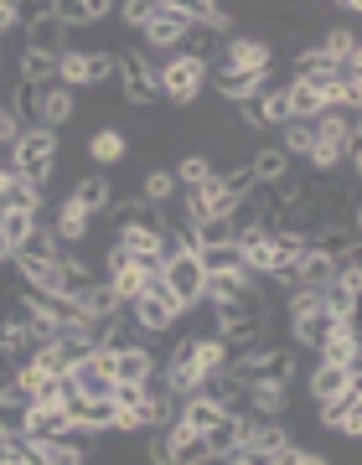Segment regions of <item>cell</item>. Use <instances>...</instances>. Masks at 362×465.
I'll use <instances>...</instances> for the list:
<instances>
[{
    "label": "cell",
    "instance_id": "6da1fadb",
    "mask_svg": "<svg viewBox=\"0 0 362 465\" xmlns=\"http://www.w3.org/2000/svg\"><path fill=\"white\" fill-rule=\"evenodd\" d=\"M57 155H63V145H57V134L52 130H42V124H32V130H21L16 134V145H11V176L16 182H26V186H42L52 182V171H57Z\"/></svg>",
    "mask_w": 362,
    "mask_h": 465
},
{
    "label": "cell",
    "instance_id": "7a4b0ae2",
    "mask_svg": "<svg viewBox=\"0 0 362 465\" xmlns=\"http://www.w3.org/2000/svg\"><path fill=\"white\" fill-rule=\"evenodd\" d=\"M109 78H119L115 52L109 47H67L63 57H57V84H63L67 94H94V88H104Z\"/></svg>",
    "mask_w": 362,
    "mask_h": 465
},
{
    "label": "cell",
    "instance_id": "3957f363",
    "mask_svg": "<svg viewBox=\"0 0 362 465\" xmlns=\"http://www.w3.org/2000/svg\"><path fill=\"white\" fill-rule=\"evenodd\" d=\"M156 88H161L166 104H176V109H192V104L202 99V88H207V63H197V57H186V52H176L171 63L156 73Z\"/></svg>",
    "mask_w": 362,
    "mask_h": 465
},
{
    "label": "cell",
    "instance_id": "277c9868",
    "mask_svg": "<svg viewBox=\"0 0 362 465\" xmlns=\"http://www.w3.org/2000/svg\"><path fill=\"white\" fill-rule=\"evenodd\" d=\"M156 284L176 300L181 311H192V305L207 300V274H202L197 253H166V259H161V280H156Z\"/></svg>",
    "mask_w": 362,
    "mask_h": 465
},
{
    "label": "cell",
    "instance_id": "5b68a950",
    "mask_svg": "<svg viewBox=\"0 0 362 465\" xmlns=\"http://www.w3.org/2000/svg\"><path fill=\"white\" fill-rule=\"evenodd\" d=\"M233 378L244 382V388H259V382H290L296 378V351L290 347H259V351H248V357H238V362L228 367Z\"/></svg>",
    "mask_w": 362,
    "mask_h": 465
},
{
    "label": "cell",
    "instance_id": "8992f818",
    "mask_svg": "<svg viewBox=\"0 0 362 465\" xmlns=\"http://www.w3.org/2000/svg\"><path fill=\"white\" fill-rule=\"evenodd\" d=\"M115 67H119V99L135 104V109H150V104L161 99V88H156V67L140 47H125L115 52Z\"/></svg>",
    "mask_w": 362,
    "mask_h": 465
},
{
    "label": "cell",
    "instance_id": "52a82bcc",
    "mask_svg": "<svg viewBox=\"0 0 362 465\" xmlns=\"http://www.w3.org/2000/svg\"><path fill=\"white\" fill-rule=\"evenodd\" d=\"M207 73H275V47H269L264 36H238L233 32Z\"/></svg>",
    "mask_w": 362,
    "mask_h": 465
},
{
    "label": "cell",
    "instance_id": "ba28073f",
    "mask_svg": "<svg viewBox=\"0 0 362 465\" xmlns=\"http://www.w3.org/2000/svg\"><path fill=\"white\" fill-rule=\"evenodd\" d=\"M125 311H130V321H135V331H140V336H161V331H171V326L186 316V311L166 295L161 284H150L146 295L135 300V305H125Z\"/></svg>",
    "mask_w": 362,
    "mask_h": 465
},
{
    "label": "cell",
    "instance_id": "9c48e42d",
    "mask_svg": "<svg viewBox=\"0 0 362 465\" xmlns=\"http://www.w3.org/2000/svg\"><path fill=\"white\" fill-rule=\"evenodd\" d=\"M186 16H181V0H156V11H150V21H146V47L150 52H176L181 42H186Z\"/></svg>",
    "mask_w": 362,
    "mask_h": 465
},
{
    "label": "cell",
    "instance_id": "30bf717a",
    "mask_svg": "<svg viewBox=\"0 0 362 465\" xmlns=\"http://www.w3.org/2000/svg\"><path fill=\"white\" fill-rule=\"evenodd\" d=\"M248 130H285L290 124V104H285V88H259L254 99L238 104Z\"/></svg>",
    "mask_w": 362,
    "mask_h": 465
},
{
    "label": "cell",
    "instance_id": "8fae6325",
    "mask_svg": "<svg viewBox=\"0 0 362 465\" xmlns=\"http://www.w3.org/2000/svg\"><path fill=\"white\" fill-rule=\"evenodd\" d=\"M306 249H311L316 259L347 264V259H357V228H352V223H321V228L306 238Z\"/></svg>",
    "mask_w": 362,
    "mask_h": 465
},
{
    "label": "cell",
    "instance_id": "7c38bea8",
    "mask_svg": "<svg viewBox=\"0 0 362 465\" xmlns=\"http://www.w3.org/2000/svg\"><path fill=\"white\" fill-rule=\"evenodd\" d=\"M67 382H73V399H109V393H115L109 351H94V357H83V362L67 372Z\"/></svg>",
    "mask_w": 362,
    "mask_h": 465
},
{
    "label": "cell",
    "instance_id": "4fadbf2b",
    "mask_svg": "<svg viewBox=\"0 0 362 465\" xmlns=\"http://www.w3.org/2000/svg\"><path fill=\"white\" fill-rule=\"evenodd\" d=\"M316 414H321V424H327L331 434L357 440V434H362V388H347V393H337V399L321 403Z\"/></svg>",
    "mask_w": 362,
    "mask_h": 465
},
{
    "label": "cell",
    "instance_id": "5bb4252c",
    "mask_svg": "<svg viewBox=\"0 0 362 465\" xmlns=\"http://www.w3.org/2000/svg\"><path fill=\"white\" fill-rule=\"evenodd\" d=\"M78 119V94H67L63 84H47V88H36V124L42 130H63V124H73Z\"/></svg>",
    "mask_w": 362,
    "mask_h": 465
},
{
    "label": "cell",
    "instance_id": "9a60e30c",
    "mask_svg": "<svg viewBox=\"0 0 362 465\" xmlns=\"http://www.w3.org/2000/svg\"><path fill=\"white\" fill-rule=\"evenodd\" d=\"M362 372H347V367H331V362H316L311 372H306V399L321 409V403H331L337 393H347V388H357Z\"/></svg>",
    "mask_w": 362,
    "mask_h": 465
},
{
    "label": "cell",
    "instance_id": "2e32d148",
    "mask_svg": "<svg viewBox=\"0 0 362 465\" xmlns=\"http://www.w3.org/2000/svg\"><path fill=\"white\" fill-rule=\"evenodd\" d=\"M42 347H47V341H42L36 331H26L21 321H0V351H5V362L16 367V372L21 367H32Z\"/></svg>",
    "mask_w": 362,
    "mask_h": 465
},
{
    "label": "cell",
    "instance_id": "e0dca14e",
    "mask_svg": "<svg viewBox=\"0 0 362 465\" xmlns=\"http://www.w3.org/2000/svg\"><path fill=\"white\" fill-rule=\"evenodd\" d=\"M248 430H254V414H238V409H233V414H223L213 430H207V450H213V455H238V450L248 445Z\"/></svg>",
    "mask_w": 362,
    "mask_h": 465
},
{
    "label": "cell",
    "instance_id": "ac0fdd59",
    "mask_svg": "<svg viewBox=\"0 0 362 465\" xmlns=\"http://www.w3.org/2000/svg\"><path fill=\"white\" fill-rule=\"evenodd\" d=\"M316 362H331V367H347V372H362V347H357V321H342L337 336L327 347L316 351Z\"/></svg>",
    "mask_w": 362,
    "mask_h": 465
},
{
    "label": "cell",
    "instance_id": "d6986e66",
    "mask_svg": "<svg viewBox=\"0 0 362 465\" xmlns=\"http://www.w3.org/2000/svg\"><path fill=\"white\" fill-rule=\"evenodd\" d=\"M67 424H73L67 403L63 399H42V403H32V414H26V440H57Z\"/></svg>",
    "mask_w": 362,
    "mask_h": 465
},
{
    "label": "cell",
    "instance_id": "ffe728a7",
    "mask_svg": "<svg viewBox=\"0 0 362 465\" xmlns=\"http://www.w3.org/2000/svg\"><path fill=\"white\" fill-rule=\"evenodd\" d=\"M26 52H47V57H63L67 52V26L57 21V11H42V16L26 26Z\"/></svg>",
    "mask_w": 362,
    "mask_h": 465
},
{
    "label": "cell",
    "instance_id": "44dd1931",
    "mask_svg": "<svg viewBox=\"0 0 362 465\" xmlns=\"http://www.w3.org/2000/svg\"><path fill=\"white\" fill-rule=\"evenodd\" d=\"M57 259H63V243H57V238L36 223V228L26 232V243L11 253V269H36V264H57Z\"/></svg>",
    "mask_w": 362,
    "mask_h": 465
},
{
    "label": "cell",
    "instance_id": "7402d4cb",
    "mask_svg": "<svg viewBox=\"0 0 362 465\" xmlns=\"http://www.w3.org/2000/svg\"><path fill=\"white\" fill-rule=\"evenodd\" d=\"M156 367H161V362H156V351H150V347L109 351V372H115V382H146Z\"/></svg>",
    "mask_w": 362,
    "mask_h": 465
},
{
    "label": "cell",
    "instance_id": "603a6c76",
    "mask_svg": "<svg viewBox=\"0 0 362 465\" xmlns=\"http://www.w3.org/2000/svg\"><path fill=\"white\" fill-rule=\"evenodd\" d=\"M223 414H228V409H217L213 399L192 393V399H176V419H171V424H181V430H192V434H207Z\"/></svg>",
    "mask_w": 362,
    "mask_h": 465
},
{
    "label": "cell",
    "instance_id": "cb8c5ba5",
    "mask_svg": "<svg viewBox=\"0 0 362 465\" xmlns=\"http://www.w3.org/2000/svg\"><path fill=\"white\" fill-rule=\"evenodd\" d=\"M67 202H73L78 213L99 217V213H109V202H115V186H109V176H78V186L67 192Z\"/></svg>",
    "mask_w": 362,
    "mask_h": 465
},
{
    "label": "cell",
    "instance_id": "d4e9b609",
    "mask_svg": "<svg viewBox=\"0 0 362 465\" xmlns=\"http://www.w3.org/2000/svg\"><path fill=\"white\" fill-rule=\"evenodd\" d=\"M207 78L217 84V94H223L233 109H238L244 99H254L259 88H269V73H207Z\"/></svg>",
    "mask_w": 362,
    "mask_h": 465
},
{
    "label": "cell",
    "instance_id": "484cf974",
    "mask_svg": "<svg viewBox=\"0 0 362 465\" xmlns=\"http://www.w3.org/2000/svg\"><path fill=\"white\" fill-rule=\"evenodd\" d=\"M52 11H57V21H63L67 32H78V26H99L115 5H109V0H57Z\"/></svg>",
    "mask_w": 362,
    "mask_h": 465
},
{
    "label": "cell",
    "instance_id": "4316f807",
    "mask_svg": "<svg viewBox=\"0 0 362 465\" xmlns=\"http://www.w3.org/2000/svg\"><path fill=\"white\" fill-rule=\"evenodd\" d=\"M337 326H342V321L337 316H327V311H311V316H296L290 321V331H296V341L300 347H311V351H321L331 341V336H337Z\"/></svg>",
    "mask_w": 362,
    "mask_h": 465
},
{
    "label": "cell",
    "instance_id": "83f0119b",
    "mask_svg": "<svg viewBox=\"0 0 362 465\" xmlns=\"http://www.w3.org/2000/svg\"><path fill=\"white\" fill-rule=\"evenodd\" d=\"M88 228H94V217L88 213H78V207H73V202H57V213H52V238H57V243H83V238H88Z\"/></svg>",
    "mask_w": 362,
    "mask_h": 465
},
{
    "label": "cell",
    "instance_id": "f1b7e54d",
    "mask_svg": "<svg viewBox=\"0 0 362 465\" xmlns=\"http://www.w3.org/2000/svg\"><path fill=\"white\" fill-rule=\"evenodd\" d=\"M248 171H254V186H275L290 176V155H285L280 145H264L248 155Z\"/></svg>",
    "mask_w": 362,
    "mask_h": 465
},
{
    "label": "cell",
    "instance_id": "f546056e",
    "mask_svg": "<svg viewBox=\"0 0 362 465\" xmlns=\"http://www.w3.org/2000/svg\"><path fill=\"white\" fill-rule=\"evenodd\" d=\"M88 155H94L99 166H115V161H125V155H130V140H125V130H119V124H99V130L88 134Z\"/></svg>",
    "mask_w": 362,
    "mask_h": 465
},
{
    "label": "cell",
    "instance_id": "4dcf8cb0",
    "mask_svg": "<svg viewBox=\"0 0 362 465\" xmlns=\"http://www.w3.org/2000/svg\"><path fill=\"white\" fill-rule=\"evenodd\" d=\"M285 445H296V440H290V430H285L280 419H259L254 414V430H248L244 450H254V455H280Z\"/></svg>",
    "mask_w": 362,
    "mask_h": 465
},
{
    "label": "cell",
    "instance_id": "1f68e13d",
    "mask_svg": "<svg viewBox=\"0 0 362 465\" xmlns=\"http://www.w3.org/2000/svg\"><path fill=\"white\" fill-rule=\"evenodd\" d=\"M197 393H202V399H213L217 409H228V414H233V409H238V403L248 399V388H244V382H238V378H233L228 367H223V372H213V378L202 382Z\"/></svg>",
    "mask_w": 362,
    "mask_h": 465
},
{
    "label": "cell",
    "instance_id": "d6a6232c",
    "mask_svg": "<svg viewBox=\"0 0 362 465\" xmlns=\"http://www.w3.org/2000/svg\"><path fill=\"white\" fill-rule=\"evenodd\" d=\"M171 465H202L213 450H207V434H192V430H181V424H171Z\"/></svg>",
    "mask_w": 362,
    "mask_h": 465
},
{
    "label": "cell",
    "instance_id": "836d02e7",
    "mask_svg": "<svg viewBox=\"0 0 362 465\" xmlns=\"http://www.w3.org/2000/svg\"><path fill=\"white\" fill-rule=\"evenodd\" d=\"M331 280H337V264H331V259H316L311 249L296 259V290H316V295H321Z\"/></svg>",
    "mask_w": 362,
    "mask_h": 465
},
{
    "label": "cell",
    "instance_id": "e575fe53",
    "mask_svg": "<svg viewBox=\"0 0 362 465\" xmlns=\"http://www.w3.org/2000/svg\"><path fill=\"white\" fill-rule=\"evenodd\" d=\"M16 73L26 88H47V84H57V57H47V52H16Z\"/></svg>",
    "mask_w": 362,
    "mask_h": 465
},
{
    "label": "cell",
    "instance_id": "d590c367",
    "mask_svg": "<svg viewBox=\"0 0 362 465\" xmlns=\"http://www.w3.org/2000/svg\"><path fill=\"white\" fill-rule=\"evenodd\" d=\"M244 403H254L259 419H280L290 409V382H259V388H248Z\"/></svg>",
    "mask_w": 362,
    "mask_h": 465
},
{
    "label": "cell",
    "instance_id": "8d00e7d4",
    "mask_svg": "<svg viewBox=\"0 0 362 465\" xmlns=\"http://www.w3.org/2000/svg\"><path fill=\"white\" fill-rule=\"evenodd\" d=\"M5 213H26V217H42V192L11 176V182H5V192H0V217H5Z\"/></svg>",
    "mask_w": 362,
    "mask_h": 465
},
{
    "label": "cell",
    "instance_id": "74e56055",
    "mask_svg": "<svg viewBox=\"0 0 362 465\" xmlns=\"http://www.w3.org/2000/svg\"><path fill=\"white\" fill-rule=\"evenodd\" d=\"M26 414H32V403L26 399L0 393V434H5V440H26Z\"/></svg>",
    "mask_w": 362,
    "mask_h": 465
},
{
    "label": "cell",
    "instance_id": "f35d334b",
    "mask_svg": "<svg viewBox=\"0 0 362 465\" xmlns=\"http://www.w3.org/2000/svg\"><path fill=\"white\" fill-rule=\"evenodd\" d=\"M32 465H88V455L63 440H32Z\"/></svg>",
    "mask_w": 362,
    "mask_h": 465
},
{
    "label": "cell",
    "instance_id": "ab89813d",
    "mask_svg": "<svg viewBox=\"0 0 362 465\" xmlns=\"http://www.w3.org/2000/svg\"><path fill=\"white\" fill-rule=\"evenodd\" d=\"M171 176H176L181 192H186V186H202L207 176H213V155H202V150H186L176 166H171Z\"/></svg>",
    "mask_w": 362,
    "mask_h": 465
},
{
    "label": "cell",
    "instance_id": "60d3db41",
    "mask_svg": "<svg viewBox=\"0 0 362 465\" xmlns=\"http://www.w3.org/2000/svg\"><path fill=\"white\" fill-rule=\"evenodd\" d=\"M36 228V217H26V213H5L0 217V249H5V259L26 243V232Z\"/></svg>",
    "mask_w": 362,
    "mask_h": 465
},
{
    "label": "cell",
    "instance_id": "b9f144b4",
    "mask_svg": "<svg viewBox=\"0 0 362 465\" xmlns=\"http://www.w3.org/2000/svg\"><path fill=\"white\" fill-rule=\"evenodd\" d=\"M176 197V176L171 171H146V182H140V202H150V207H161V202Z\"/></svg>",
    "mask_w": 362,
    "mask_h": 465
},
{
    "label": "cell",
    "instance_id": "7bdbcfd3",
    "mask_svg": "<svg viewBox=\"0 0 362 465\" xmlns=\"http://www.w3.org/2000/svg\"><path fill=\"white\" fill-rule=\"evenodd\" d=\"M285 155H290V161H306V155H311V124H296V119H290V124H285Z\"/></svg>",
    "mask_w": 362,
    "mask_h": 465
},
{
    "label": "cell",
    "instance_id": "ee69618b",
    "mask_svg": "<svg viewBox=\"0 0 362 465\" xmlns=\"http://www.w3.org/2000/svg\"><path fill=\"white\" fill-rule=\"evenodd\" d=\"M197 249H217V243H233V228H228V217H207V223H197Z\"/></svg>",
    "mask_w": 362,
    "mask_h": 465
},
{
    "label": "cell",
    "instance_id": "f6af8a7d",
    "mask_svg": "<svg viewBox=\"0 0 362 465\" xmlns=\"http://www.w3.org/2000/svg\"><path fill=\"white\" fill-rule=\"evenodd\" d=\"M115 11H119V21H125V26L146 32V21H150V11H156V0H125V5H115Z\"/></svg>",
    "mask_w": 362,
    "mask_h": 465
},
{
    "label": "cell",
    "instance_id": "bcb514c9",
    "mask_svg": "<svg viewBox=\"0 0 362 465\" xmlns=\"http://www.w3.org/2000/svg\"><path fill=\"white\" fill-rule=\"evenodd\" d=\"M109 403H115V414H119V409H140V403H146V393H140V382H115Z\"/></svg>",
    "mask_w": 362,
    "mask_h": 465
},
{
    "label": "cell",
    "instance_id": "7dc6e473",
    "mask_svg": "<svg viewBox=\"0 0 362 465\" xmlns=\"http://www.w3.org/2000/svg\"><path fill=\"white\" fill-rule=\"evenodd\" d=\"M21 26V16H16V0H0V36H11Z\"/></svg>",
    "mask_w": 362,
    "mask_h": 465
},
{
    "label": "cell",
    "instance_id": "c3c4849f",
    "mask_svg": "<svg viewBox=\"0 0 362 465\" xmlns=\"http://www.w3.org/2000/svg\"><path fill=\"white\" fill-rule=\"evenodd\" d=\"M11 378H16V367L5 362V351H0V393H5V388H11Z\"/></svg>",
    "mask_w": 362,
    "mask_h": 465
},
{
    "label": "cell",
    "instance_id": "681fc988",
    "mask_svg": "<svg viewBox=\"0 0 362 465\" xmlns=\"http://www.w3.org/2000/svg\"><path fill=\"white\" fill-rule=\"evenodd\" d=\"M202 465H228V455H207V460H202Z\"/></svg>",
    "mask_w": 362,
    "mask_h": 465
},
{
    "label": "cell",
    "instance_id": "f907efd6",
    "mask_svg": "<svg viewBox=\"0 0 362 465\" xmlns=\"http://www.w3.org/2000/svg\"><path fill=\"white\" fill-rule=\"evenodd\" d=\"M5 182H11V166H0V192H5Z\"/></svg>",
    "mask_w": 362,
    "mask_h": 465
},
{
    "label": "cell",
    "instance_id": "816d5d0a",
    "mask_svg": "<svg viewBox=\"0 0 362 465\" xmlns=\"http://www.w3.org/2000/svg\"><path fill=\"white\" fill-rule=\"evenodd\" d=\"M0 109H5V104H0Z\"/></svg>",
    "mask_w": 362,
    "mask_h": 465
}]
</instances>
